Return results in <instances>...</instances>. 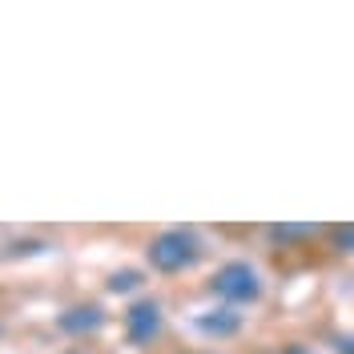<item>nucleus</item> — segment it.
Listing matches in <instances>:
<instances>
[{
  "instance_id": "nucleus-1",
  "label": "nucleus",
  "mask_w": 354,
  "mask_h": 354,
  "mask_svg": "<svg viewBox=\"0 0 354 354\" xmlns=\"http://www.w3.org/2000/svg\"><path fill=\"white\" fill-rule=\"evenodd\" d=\"M201 258V238L189 225H174L149 242V266L161 274H181Z\"/></svg>"
},
{
  "instance_id": "nucleus-4",
  "label": "nucleus",
  "mask_w": 354,
  "mask_h": 354,
  "mask_svg": "<svg viewBox=\"0 0 354 354\" xmlns=\"http://www.w3.org/2000/svg\"><path fill=\"white\" fill-rule=\"evenodd\" d=\"M57 326L68 334V338H88V334H97L105 326V310L97 306V302H81V306H68L61 310V318H57Z\"/></svg>"
},
{
  "instance_id": "nucleus-10",
  "label": "nucleus",
  "mask_w": 354,
  "mask_h": 354,
  "mask_svg": "<svg viewBox=\"0 0 354 354\" xmlns=\"http://www.w3.org/2000/svg\"><path fill=\"white\" fill-rule=\"evenodd\" d=\"M68 354H73V351H68Z\"/></svg>"
},
{
  "instance_id": "nucleus-5",
  "label": "nucleus",
  "mask_w": 354,
  "mask_h": 354,
  "mask_svg": "<svg viewBox=\"0 0 354 354\" xmlns=\"http://www.w3.org/2000/svg\"><path fill=\"white\" fill-rule=\"evenodd\" d=\"M194 326L209 338H230V334L242 330V310L238 306H221V310H209V314H198Z\"/></svg>"
},
{
  "instance_id": "nucleus-6",
  "label": "nucleus",
  "mask_w": 354,
  "mask_h": 354,
  "mask_svg": "<svg viewBox=\"0 0 354 354\" xmlns=\"http://www.w3.org/2000/svg\"><path fill=\"white\" fill-rule=\"evenodd\" d=\"M314 234H318V225H274V230H270L274 242H306Z\"/></svg>"
},
{
  "instance_id": "nucleus-7",
  "label": "nucleus",
  "mask_w": 354,
  "mask_h": 354,
  "mask_svg": "<svg viewBox=\"0 0 354 354\" xmlns=\"http://www.w3.org/2000/svg\"><path fill=\"white\" fill-rule=\"evenodd\" d=\"M141 282H145V278H141L137 270H117V274L109 278V290L113 294H125V290H137Z\"/></svg>"
},
{
  "instance_id": "nucleus-9",
  "label": "nucleus",
  "mask_w": 354,
  "mask_h": 354,
  "mask_svg": "<svg viewBox=\"0 0 354 354\" xmlns=\"http://www.w3.org/2000/svg\"><path fill=\"white\" fill-rule=\"evenodd\" d=\"M282 354H314V351H310V346H286Z\"/></svg>"
},
{
  "instance_id": "nucleus-3",
  "label": "nucleus",
  "mask_w": 354,
  "mask_h": 354,
  "mask_svg": "<svg viewBox=\"0 0 354 354\" xmlns=\"http://www.w3.org/2000/svg\"><path fill=\"white\" fill-rule=\"evenodd\" d=\"M157 334H161V306H157L153 298L133 302L125 310V338H129L133 346H149Z\"/></svg>"
},
{
  "instance_id": "nucleus-2",
  "label": "nucleus",
  "mask_w": 354,
  "mask_h": 354,
  "mask_svg": "<svg viewBox=\"0 0 354 354\" xmlns=\"http://www.w3.org/2000/svg\"><path fill=\"white\" fill-rule=\"evenodd\" d=\"M209 290L218 294L225 306H250V302L262 298V278H258V270L250 262H225L209 278Z\"/></svg>"
},
{
  "instance_id": "nucleus-8",
  "label": "nucleus",
  "mask_w": 354,
  "mask_h": 354,
  "mask_svg": "<svg viewBox=\"0 0 354 354\" xmlns=\"http://www.w3.org/2000/svg\"><path fill=\"white\" fill-rule=\"evenodd\" d=\"M334 250H342V254H354V225H334Z\"/></svg>"
}]
</instances>
